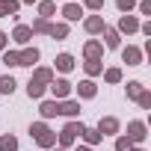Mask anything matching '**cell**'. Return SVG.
<instances>
[{"label": "cell", "mask_w": 151, "mask_h": 151, "mask_svg": "<svg viewBox=\"0 0 151 151\" xmlns=\"http://www.w3.org/2000/svg\"><path fill=\"white\" fill-rule=\"evenodd\" d=\"M77 133H83V124H77V122H68V124L62 127V133H59V145H62V148H65V145H71Z\"/></svg>", "instance_id": "6da1fadb"}, {"label": "cell", "mask_w": 151, "mask_h": 151, "mask_svg": "<svg viewBox=\"0 0 151 151\" xmlns=\"http://www.w3.org/2000/svg\"><path fill=\"white\" fill-rule=\"evenodd\" d=\"M127 139L130 142H142L145 139V124L142 122H130L127 124Z\"/></svg>", "instance_id": "7a4b0ae2"}, {"label": "cell", "mask_w": 151, "mask_h": 151, "mask_svg": "<svg viewBox=\"0 0 151 151\" xmlns=\"http://www.w3.org/2000/svg\"><path fill=\"white\" fill-rule=\"evenodd\" d=\"M101 136H107V133H116L119 130V119H113V116H107V119H101V124L95 127Z\"/></svg>", "instance_id": "3957f363"}, {"label": "cell", "mask_w": 151, "mask_h": 151, "mask_svg": "<svg viewBox=\"0 0 151 151\" xmlns=\"http://www.w3.org/2000/svg\"><path fill=\"white\" fill-rule=\"evenodd\" d=\"M36 59H39V50L36 47H27V50L18 53V65H36Z\"/></svg>", "instance_id": "277c9868"}, {"label": "cell", "mask_w": 151, "mask_h": 151, "mask_svg": "<svg viewBox=\"0 0 151 151\" xmlns=\"http://www.w3.org/2000/svg\"><path fill=\"white\" fill-rule=\"evenodd\" d=\"M56 113H62V116H77V113H80V104H77V101H62V104H56Z\"/></svg>", "instance_id": "5b68a950"}, {"label": "cell", "mask_w": 151, "mask_h": 151, "mask_svg": "<svg viewBox=\"0 0 151 151\" xmlns=\"http://www.w3.org/2000/svg\"><path fill=\"white\" fill-rule=\"evenodd\" d=\"M119 30H122V33H136V30H139V21H136L133 15H124V18L119 21Z\"/></svg>", "instance_id": "8992f818"}, {"label": "cell", "mask_w": 151, "mask_h": 151, "mask_svg": "<svg viewBox=\"0 0 151 151\" xmlns=\"http://www.w3.org/2000/svg\"><path fill=\"white\" fill-rule=\"evenodd\" d=\"M12 39H15L18 45H27V42L33 39V30H30V27H24V24H18V27H15V36H12Z\"/></svg>", "instance_id": "52a82bcc"}, {"label": "cell", "mask_w": 151, "mask_h": 151, "mask_svg": "<svg viewBox=\"0 0 151 151\" xmlns=\"http://www.w3.org/2000/svg\"><path fill=\"white\" fill-rule=\"evenodd\" d=\"M122 59H124L127 65H139L142 53H139V47H124V50H122Z\"/></svg>", "instance_id": "ba28073f"}, {"label": "cell", "mask_w": 151, "mask_h": 151, "mask_svg": "<svg viewBox=\"0 0 151 151\" xmlns=\"http://www.w3.org/2000/svg\"><path fill=\"white\" fill-rule=\"evenodd\" d=\"M50 92H53L56 98H65V95L71 92V83H68V80H53V83H50Z\"/></svg>", "instance_id": "9c48e42d"}, {"label": "cell", "mask_w": 151, "mask_h": 151, "mask_svg": "<svg viewBox=\"0 0 151 151\" xmlns=\"http://www.w3.org/2000/svg\"><path fill=\"white\" fill-rule=\"evenodd\" d=\"M86 30H89V33H104V30H107V27H104V18H98V15L86 18Z\"/></svg>", "instance_id": "30bf717a"}, {"label": "cell", "mask_w": 151, "mask_h": 151, "mask_svg": "<svg viewBox=\"0 0 151 151\" xmlns=\"http://www.w3.org/2000/svg\"><path fill=\"white\" fill-rule=\"evenodd\" d=\"M56 68H59V71H71V68H74V56H71V53H59V56H56Z\"/></svg>", "instance_id": "8fae6325"}, {"label": "cell", "mask_w": 151, "mask_h": 151, "mask_svg": "<svg viewBox=\"0 0 151 151\" xmlns=\"http://www.w3.org/2000/svg\"><path fill=\"white\" fill-rule=\"evenodd\" d=\"M77 92H80V98H95V92H98V86H95L92 80H83V83L77 86Z\"/></svg>", "instance_id": "7c38bea8"}, {"label": "cell", "mask_w": 151, "mask_h": 151, "mask_svg": "<svg viewBox=\"0 0 151 151\" xmlns=\"http://www.w3.org/2000/svg\"><path fill=\"white\" fill-rule=\"evenodd\" d=\"M33 80H36V83H42V86H45V83H53V71H50V68H39Z\"/></svg>", "instance_id": "4fadbf2b"}, {"label": "cell", "mask_w": 151, "mask_h": 151, "mask_svg": "<svg viewBox=\"0 0 151 151\" xmlns=\"http://www.w3.org/2000/svg\"><path fill=\"white\" fill-rule=\"evenodd\" d=\"M0 151H18V139L12 133H6L3 139H0Z\"/></svg>", "instance_id": "5bb4252c"}, {"label": "cell", "mask_w": 151, "mask_h": 151, "mask_svg": "<svg viewBox=\"0 0 151 151\" xmlns=\"http://www.w3.org/2000/svg\"><path fill=\"white\" fill-rule=\"evenodd\" d=\"M53 12H56V3H50V0H42V3H39V15H42L45 21H47Z\"/></svg>", "instance_id": "9a60e30c"}, {"label": "cell", "mask_w": 151, "mask_h": 151, "mask_svg": "<svg viewBox=\"0 0 151 151\" xmlns=\"http://www.w3.org/2000/svg\"><path fill=\"white\" fill-rule=\"evenodd\" d=\"M18 12V0H0V15H15Z\"/></svg>", "instance_id": "2e32d148"}, {"label": "cell", "mask_w": 151, "mask_h": 151, "mask_svg": "<svg viewBox=\"0 0 151 151\" xmlns=\"http://www.w3.org/2000/svg\"><path fill=\"white\" fill-rule=\"evenodd\" d=\"M83 139H86L89 145H98V142H101L104 136H101V133H98L95 127H83Z\"/></svg>", "instance_id": "e0dca14e"}, {"label": "cell", "mask_w": 151, "mask_h": 151, "mask_svg": "<svg viewBox=\"0 0 151 151\" xmlns=\"http://www.w3.org/2000/svg\"><path fill=\"white\" fill-rule=\"evenodd\" d=\"M62 15H65L68 21H77V18H80L83 12H80V6H77V3H68V6L62 9Z\"/></svg>", "instance_id": "ac0fdd59"}, {"label": "cell", "mask_w": 151, "mask_h": 151, "mask_svg": "<svg viewBox=\"0 0 151 151\" xmlns=\"http://www.w3.org/2000/svg\"><path fill=\"white\" fill-rule=\"evenodd\" d=\"M27 95H30V98H42V95H45V86L36 83V80H30V83H27Z\"/></svg>", "instance_id": "d6986e66"}, {"label": "cell", "mask_w": 151, "mask_h": 151, "mask_svg": "<svg viewBox=\"0 0 151 151\" xmlns=\"http://www.w3.org/2000/svg\"><path fill=\"white\" fill-rule=\"evenodd\" d=\"M101 53H104V47H101L98 42H89V45H86V56H89V59H98Z\"/></svg>", "instance_id": "ffe728a7"}, {"label": "cell", "mask_w": 151, "mask_h": 151, "mask_svg": "<svg viewBox=\"0 0 151 151\" xmlns=\"http://www.w3.org/2000/svg\"><path fill=\"white\" fill-rule=\"evenodd\" d=\"M30 30H33V33H50V24H47V21H45V18H36V21H33V27H30Z\"/></svg>", "instance_id": "44dd1931"}, {"label": "cell", "mask_w": 151, "mask_h": 151, "mask_svg": "<svg viewBox=\"0 0 151 151\" xmlns=\"http://www.w3.org/2000/svg\"><path fill=\"white\" fill-rule=\"evenodd\" d=\"M39 110H42V116H45V119H50V116H56V101H45Z\"/></svg>", "instance_id": "7402d4cb"}, {"label": "cell", "mask_w": 151, "mask_h": 151, "mask_svg": "<svg viewBox=\"0 0 151 151\" xmlns=\"http://www.w3.org/2000/svg\"><path fill=\"white\" fill-rule=\"evenodd\" d=\"M0 92L12 95V92H15V80H12V77H0Z\"/></svg>", "instance_id": "603a6c76"}, {"label": "cell", "mask_w": 151, "mask_h": 151, "mask_svg": "<svg viewBox=\"0 0 151 151\" xmlns=\"http://www.w3.org/2000/svg\"><path fill=\"white\" fill-rule=\"evenodd\" d=\"M47 36H53V39H65V36H68V27H65V24H56V27H50Z\"/></svg>", "instance_id": "cb8c5ba5"}, {"label": "cell", "mask_w": 151, "mask_h": 151, "mask_svg": "<svg viewBox=\"0 0 151 151\" xmlns=\"http://www.w3.org/2000/svg\"><path fill=\"white\" fill-rule=\"evenodd\" d=\"M139 95H142V83H139V80L127 83V98H139Z\"/></svg>", "instance_id": "d4e9b609"}, {"label": "cell", "mask_w": 151, "mask_h": 151, "mask_svg": "<svg viewBox=\"0 0 151 151\" xmlns=\"http://www.w3.org/2000/svg\"><path fill=\"white\" fill-rule=\"evenodd\" d=\"M39 145H42V148H50V145H56V136L47 130V133H42V136H39Z\"/></svg>", "instance_id": "484cf974"}, {"label": "cell", "mask_w": 151, "mask_h": 151, "mask_svg": "<svg viewBox=\"0 0 151 151\" xmlns=\"http://www.w3.org/2000/svg\"><path fill=\"white\" fill-rule=\"evenodd\" d=\"M107 33V47H119V33L116 30H104Z\"/></svg>", "instance_id": "4316f807"}, {"label": "cell", "mask_w": 151, "mask_h": 151, "mask_svg": "<svg viewBox=\"0 0 151 151\" xmlns=\"http://www.w3.org/2000/svg\"><path fill=\"white\" fill-rule=\"evenodd\" d=\"M30 133H33V136H36V139H39V136H42V133H47V124H45V122H36V124H33V127H30Z\"/></svg>", "instance_id": "83f0119b"}, {"label": "cell", "mask_w": 151, "mask_h": 151, "mask_svg": "<svg viewBox=\"0 0 151 151\" xmlns=\"http://www.w3.org/2000/svg\"><path fill=\"white\" fill-rule=\"evenodd\" d=\"M104 77H107L110 83H119V80H122V71H119V68H107V74H104Z\"/></svg>", "instance_id": "f1b7e54d"}, {"label": "cell", "mask_w": 151, "mask_h": 151, "mask_svg": "<svg viewBox=\"0 0 151 151\" xmlns=\"http://www.w3.org/2000/svg\"><path fill=\"white\" fill-rule=\"evenodd\" d=\"M3 62L6 65H18V53L15 50H3Z\"/></svg>", "instance_id": "f546056e"}, {"label": "cell", "mask_w": 151, "mask_h": 151, "mask_svg": "<svg viewBox=\"0 0 151 151\" xmlns=\"http://www.w3.org/2000/svg\"><path fill=\"white\" fill-rule=\"evenodd\" d=\"M130 148H133V142H130L127 136H122V139L116 142V151H130Z\"/></svg>", "instance_id": "4dcf8cb0"}, {"label": "cell", "mask_w": 151, "mask_h": 151, "mask_svg": "<svg viewBox=\"0 0 151 151\" xmlns=\"http://www.w3.org/2000/svg\"><path fill=\"white\" fill-rule=\"evenodd\" d=\"M86 71H89V74H101V62H98V59H89V62H86Z\"/></svg>", "instance_id": "1f68e13d"}, {"label": "cell", "mask_w": 151, "mask_h": 151, "mask_svg": "<svg viewBox=\"0 0 151 151\" xmlns=\"http://www.w3.org/2000/svg\"><path fill=\"white\" fill-rule=\"evenodd\" d=\"M116 6H119L122 12H130V9H133V0H116Z\"/></svg>", "instance_id": "d6a6232c"}, {"label": "cell", "mask_w": 151, "mask_h": 151, "mask_svg": "<svg viewBox=\"0 0 151 151\" xmlns=\"http://www.w3.org/2000/svg\"><path fill=\"white\" fill-rule=\"evenodd\" d=\"M139 12H142V15H151V3H148V0H142V3H139Z\"/></svg>", "instance_id": "836d02e7"}, {"label": "cell", "mask_w": 151, "mask_h": 151, "mask_svg": "<svg viewBox=\"0 0 151 151\" xmlns=\"http://www.w3.org/2000/svg\"><path fill=\"white\" fill-rule=\"evenodd\" d=\"M139 104H142V107H151V95L142 92V95H139Z\"/></svg>", "instance_id": "e575fe53"}, {"label": "cell", "mask_w": 151, "mask_h": 151, "mask_svg": "<svg viewBox=\"0 0 151 151\" xmlns=\"http://www.w3.org/2000/svg\"><path fill=\"white\" fill-rule=\"evenodd\" d=\"M86 6H89V9H101V6H104V0H86Z\"/></svg>", "instance_id": "d590c367"}, {"label": "cell", "mask_w": 151, "mask_h": 151, "mask_svg": "<svg viewBox=\"0 0 151 151\" xmlns=\"http://www.w3.org/2000/svg\"><path fill=\"white\" fill-rule=\"evenodd\" d=\"M6 42H9V36H6V33H0V50H6Z\"/></svg>", "instance_id": "8d00e7d4"}, {"label": "cell", "mask_w": 151, "mask_h": 151, "mask_svg": "<svg viewBox=\"0 0 151 151\" xmlns=\"http://www.w3.org/2000/svg\"><path fill=\"white\" fill-rule=\"evenodd\" d=\"M77 151H89V148H86V145H80V148H77Z\"/></svg>", "instance_id": "74e56055"}, {"label": "cell", "mask_w": 151, "mask_h": 151, "mask_svg": "<svg viewBox=\"0 0 151 151\" xmlns=\"http://www.w3.org/2000/svg\"><path fill=\"white\" fill-rule=\"evenodd\" d=\"M130 151H142V148H130Z\"/></svg>", "instance_id": "f35d334b"}, {"label": "cell", "mask_w": 151, "mask_h": 151, "mask_svg": "<svg viewBox=\"0 0 151 151\" xmlns=\"http://www.w3.org/2000/svg\"><path fill=\"white\" fill-rule=\"evenodd\" d=\"M24 3H33V0H24Z\"/></svg>", "instance_id": "ab89813d"}, {"label": "cell", "mask_w": 151, "mask_h": 151, "mask_svg": "<svg viewBox=\"0 0 151 151\" xmlns=\"http://www.w3.org/2000/svg\"><path fill=\"white\" fill-rule=\"evenodd\" d=\"M56 151H65V148H56Z\"/></svg>", "instance_id": "60d3db41"}]
</instances>
